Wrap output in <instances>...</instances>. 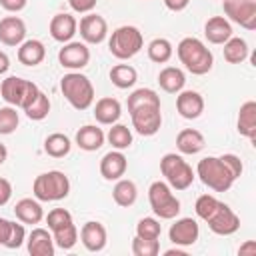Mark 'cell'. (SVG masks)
Returning <instances> with one entry per match:
<instances>
[{
    "label": "cell",
    "instance_id": "d6a6232c",
    "mask_svg": "<svg viewBox=\"0 0 256 256\" xmlns=\"http://www.w3.org/2000/svg\"><path fill=\"white\" fill-rule=\"evenodd\" d=\"M146 50H148V58L156 64H166L172 58V44L166 38H154Z\"/></svg>",
    "mask_w": 256,
    "mask_h": 256
},
{
    "label": "cell",
    "instance_id": "9a60e30c",
    "mask_svg": "<svg viewBox=\"0 0 256 256\" xmlns=\"http://www.w3.org/2000/svg\"><path fill=\"white\" fill-rule=\"evenodd\" d=\"M176 110L186 120H196L204 112V98L196 90H180L176 96Z\"/></svg>",
    "mask_w": 256,
    "mask_h": 256
},
{
    "label": "cell",
    "instance_id": "603a6c76",
    "mask_svg": "<svg viewBox=\"0 0 256 256\" xmlns=\"http://www.w3.org/2000/svg\"><path fill=\"white\" fill-rule=\"evenodd\" d=\"M206 140L204 134L196 128H182L176 136V148L182 154H198L200 150H204Z\"/></svg>",
    "mask_w": 256,
    "mask_h": 256
},
{
    "label": "cell",
    "instance_id": "d590c367",
    "mask_svg": "<svg viewBox=\"0 0 256 256\" xmlns=\"http://www.w3.org/2000/svg\"><path fill=\"white\" fill-rule=\"evenodd\" d=\"M52 238H54V246H58L62 250H70L78 242V228L74 226V222H70V224L54 230L52 232Z\"/></svg>",
    "mask_w": 256,
    "mask_h": 256
},
{
    "label": "cell",
    "instance_id": "cb8c5ba5",
    "mask_svg": "<svg viewBox=\"0 0 256 256\" xmlns=\"http://www.w3.org/2000/svg\"><path fill=\"white\" fill-rule=\"evenodd\" d=\"M204 36L212 44H224L232 36V24L224 16H212L204 24Z\"/></svg>",
    "mask_w": 256,
    "mask_h": 256
},
{
    "label": "cell",
    "instance_id": "83f0119b",
    "mask_svg": "<svg viewBox=\"0 0 256 256\" xmlns=\"http://www.w3.org/2000/svg\"><path fill=\"white\" fill-rule=\"evenodd\" d=\"M158 84H160V88H162L164 92H168V94H178V92L184 88V84H186V76H184V72H182L180 68H176V66H166V68H162L160 74H158Z\"/></svg>",
    "mask_w": 256,
    "mask_h": 256
},
{
    "label": "cell",
    "instance_id": "f5cc1de1",
    "mask_svg": "<svg viewBox=\"0 0 256 256\" xmlns=\"http://www.w3.org/2000/svg\"><path fill=\"white\" fill-rule=\"evenodd\" d=\"M6 156H8V150H6V146H4V144H0V166L4 164Z\"/></svg>",
    "mask_w": 256,
    "mask_h": 256
},
{
    "label": "cell",
    "instance_id": "11a10c76",
    "mask_svg": "<svg viewBox=\"0 0 256 256\" xmlns=\"http://www.w3.org/2000/svg\"><path fill=\"white\" fill-rule=\"evenodd\" d=\"M222 2H224V0H222Z\"/></svg>",
    "mask_w": 256,
    "mask_h": 256
},
{
    "label": "cell",
    "instance_id": "b9f144b4",
    "mask_svg": "<svg viewBox=\"0 0 256 256\" xmlns=\"http://www.w3.org/2000/svg\"><path fill=\"white\" fill-rule=\"evenodd\" d=\"M70 222H74V220H72V214H70L66 208H54V210H50L48 216H46V224H48V230H50V232H54V230H58V228L70 224Z\"/></svg>",
    "mask_w": 256,
    "mask_h": 256
},
{
    "label": "cell",
    "instance_id": "bcb514c9",
    "mask_svg": "<svg viewBox=\"0 0 256 256\" xmlns=\"http://www.w3.org/2000/svg\"><path fill=\"white\" fill-rule=\"evenodd\" d=\"M26 4H28V0H0V6L6 12H20L26 8Z\"/></svg>",
    "mask_w": 256,
    "mask_h": 256
},
{
    "label": "cell",
    "instance_id": "4316f807",
    "mask_svg": "<svg viewBox=\"0 0 256 256\" xmlns=\"http://www.w3.org/2000/svg\"><path fill=\"white\" fill-rule=\"evenodd\" d=\"M46 58V48L40 40H24L18 46V62L24 66H38Z\"/></svg>",
    "mask_w": 256,
    "mask_h": 256
},
{
    "label": "cell",
    "instance_id": "5bb4252c",
    "mask_svg": "<svg viewBox=\"0 0 256 256\" xmlns=\"http://www.w3.org/2000/svg\"><path fill=\"white\" fill-rule=\"evenodd\" d=\"M198 236H200V228L194 218H180L168 230V238L176 246H192L198 240Z\"/></svg>",
    "mask_w": 256,
    "mask_h": 256
},
{
    "label": "cell",
    "instance_id": "7a4b0ae2",
    "mask_svg": "<svg viewBox=\"0 0 256 256\" xmlns=\"http://www.w3.org/2000/svg\"><path fill=\"white\" fill-rule=\"evenodd\" d=\"M60 90L74 110H86L94 102V86L88 76L80 72H68L60 80Z\"/></svg>",
    "mask_w": 256,
    "mask_h": 256
},
{
    "label": "cell",
    "instance_id": "db71d44e",
    "mask_svg": "<svg viewBox=\"0 0 256 256\" xmlns=\"http://www.w3.org/2000/svg\"><path fill=\"white\" fill-rule=\"evenodd\" d=\"M174 254H176V256H182L184 252H182V250H178V248H172V250H166V256H174Z\"/></svg>",
    "mask_w": 256,
    "mask_h": 256
},
{
    "label": "cell",
    "instance_id": "5b68a950",
    "mask_svg": "<svg viewBox=\"0 0 256 256\" xmlns=\"http://www.w3.org/2000/svg\"><path fill=\"white\" fill-rule=\"evenodd\" d=\"M160 172L166 178V184L174 190H186L194 182V172L190 164L176 152H168L160 158Z\"/></svg>",
    "mask_w": 256,
    "mask_h": 256
},
{
    "label": "cell",
    "instance_id": "e575fe53",
    "mask_svg": "<svg viewBox=\"0 0 256 256\" xmlns=\"http://www.w3.org/2000/svg\"><path fill=\"white\" fill-rule=\"evenodd\" d=\"M128 112L138 108V106H160V96L152 88H138L128 96Z\"/></svg>",
    "mask_w": 256,
    "mask_h": 256
},
{
    "label": "cell",
    "instance_id": "ba28073f",
    "mask_svg": "<svg viewBox=\"0 0 256 256\" xmlns=\"http://www.w3.org/2000/svg\"><path fill=\"white\" fill-rule=\"evenodd\" d=\"M38 92H40V88H38L34 82L24 80V78H20V76H8V78H4L2 84H0V94H2V98H4L10 106L22 108V110L38 96Z\"/></svg>",
    "mask_w": 256,
    "mask_h": 256
},
{
    "label": "cell",
    "instance_id": "836d02e7",
    "mask_svg": "<svg viewBox=\"0 0 256 256\" xmlns=\"http://www.w3.org/2000/svg\"><path fill=\"white\" fill-rule=\"evenodd\" d=\"M108 142L112 144L114 150H126L132 146V132L126 124H112L108 130Z\"/></svg>",
    "mask_w": 256,
    "mask_h": 256
},
{
    "label": "cell",
    "instance_id": "484cf974",
    "mask_svg": "<svg viewBox=\"0 0 256 256\" xmlns=\"http://www.w3.org/2000/svg\"><path fill=\"white\" fill-rule=\"evenodd\" d=\"M14 214H16V218L22 224H38L44 218L40 200H34V198H22V200H18L16 206H14Z\"/></svg>",
    "mask_w": 256,
    "mask_h": 256
},
{
    "label": "cell",
    "instance_id": "7c38bea8",
    "mask_svg": "<svg viewBox=\"0 0 256 256\" xmlns=\"http://www.w3.org/2000/svg\"><path fill=\"white\" fill-rule=\"evenodd\" d=\"M58 62L68 70H82L90 62V50L84 42H66L58 52Z\"/></svg>",
    "mask_w": 256,
    "mask_h": 256
},
{
    "label": "cell",
    "instance_id": "3957f363",
    "mask_svg": "<svg viewBox=\"0 0 256 256\" xmlns=\"http://www.w3.org/2000/svg\"><path fill=\"white\" fill-rule=\"evenodd\" d=\"M32 194L40 202H58L70 194V180L60 170L38 174L32 184Z\"/></svg>",
    "mask_w": 256,
    "mask_h": 256
},
{
    "label": "cell",
    "instance_id": "4fadbf2b",
    "mask_svg": "<svg viewBox=\"0 0 256 256\" xmlns=\"http://www.w3.org/2000/svg\"><path fill=\"white\" fill-rule=\"evenodd\" d=\"M78 28L82 40L88 44H100L108 34V22L104 20V16L96 12H86V16L80 18Z\"/></svg>",
    "mask_w": 256,
    "mask_h": 256
},
{
    "label": "cell",
    "instance_id": "f907efd6",
    "mask_svg": "<svg viewBox=\"0 0 256 256\" xmlns=\"http://www.w3.org/2000/svg\"><path fill=\"white\" fill-rule=\"evenodd\" d=\"M188 4H190V0H164V6L172 12H182Z\"/></svg>",
    "mask_w": 256,
    "mask_h": 256
},
{
    "label": "cell",
    "instance_id": "7402d4cb",
    "mask_svg": "<svg viewBox=\"0 0 256 256\" xmlns=\"http://www.w3.org/2000/svg\"><path fill=\"white\" fill-rule=\"evenodd\" d=\"M236 128L242 136H246L248 140H256V102L254 100H246L240 110H238V120H236Z\"/></svg>",
    "mask_w": 256,
    "mask_h": 256
},
{
    "label": "cell",
    "instance_id": "ee69618b",
    "mask_svg": "<svg viewBox=\"0 0 256 256\" xmlns=\"http://www.w3.org/2000/svg\"><path fill=\"white\" fill-rule=\"evenodd\" d=\"M24 240H26V230H24V224H16V222H12V228H10V236H8V240H6V248H10V250H14V248H20L22 244H24Z\"/></svg>",
    "mask_w": 256,
    "mask_h": 256
},
{
    "label": "cell",
    "instance_id": "c3c4849f",
    "mask_svg": "<svg viewBox=\"0 0 256 256\" xmlns=\"http://www.w3.org/2000/svg\"><path fill=\"white\" fill-rule=\"evenodd\" d=\"M238 256H256V242L254 240H246L238 248Z\"/></svg>",
    "mask_w": 256,
    "mask_h": 256
},
{
    "label": "cell",
    "instance_id": "d4e9b609",
    "mask_svg": "<svg viewBox=\"0 0 256 256\" xmlns=\"http://www.w3.org/2000/svg\"><path fill=\"white\" fill-rule=\"evenodd\" d=\"M104 140H106V136H104L102 128H98L94 124H86L76 132V144H78V148H82L86 152H94V150L102 148Z\"/></svg>",
    "mask_w": 256,
    "mask_h": 256
},
{
    "label": "cell",
    "instance_id": "8fae6325",
    "mask_svg": "<svg viewBox=\"0 0 256 256\" xmlns=\"http://www.w3.org/2000/svg\"><path fill=\"white\" fill-rule=\"evenodd\" d=\"M206 222H208V228L214 234H218V236H230V234H234L240 228L238 214L228 204H224V202H220V206L216 208V212Z\"/></svg>",
    "mask_w": 256,
    "mask_h": 256
},
{
    "label": "cell",
    "instance_id": "f1b7e54d",
    "mask_svg": "<svg viewBox=\"0 0 256 256\" xmlns=\"http://www.w3.org/2000/svg\"><path fill=\"white\" fill-rule=\"evenodd\" d=\"M136 196H138V190H136V184L128 178H118L114 188H112V198L118 206L122 208H130L134 202H136Z\"/></svg>",
    "mask_w": 256,
    "mask_h": 256
},
{
    "label": "cell",
    "instance_id": "74e56055",
    "mask_svg": "<svg viewBox=\"0 0 256 256\" xmlns=\"http://www.w3.org/2000/svg\"><path fill=\"white\" fill-rule=\"evenodd\" d=\"M160 234H162V226H160V222H158L156 218L144 216V218L138 220V224H136V236H140V238H150V240H158Z\"/></svg>",
    "mask_w": 256,
    "mask_h": 256
},
{
    "label": "cell",
    "instance_id": "f546056e",
    "mask_svg": "<svg viewBox=\"0 0 256 256\" xmlns=\"http://www.w3.org/2000/svg\"><path fill=\"white\" fill-rule=\"evenodd\" d=\"M224 60L228 64H240L248 58V44L244 38H238V36H230L226 42H224Z\"/></svg>",
    "mask_w": 256,
    "mask_h": 256
},
{
    "label": "cell",
    "instance_id": "7bdbcfd3",
    "mask_svg": "<svg viewBox=\"0 0 256 256\" xmlns=\"http://www.w3.org/2000/svg\"><path fill=\"white\" fill-rule=\"evenodd\" d=\"M218 158H220V160H222V164L228 168V172L232 174V178H234V180L242 176V172H244V164H242L240 156H236V154L228 152V154H222V156H218Z\"/></svg>",
    "mask_w": 256,
    "mask_h": 256
},
{
    "label": "cell",
    "instance_id": "277c9868",
    "mask_svg": "<svg viewBox=\"0 0 256 256\" xmlns=\"http://www.w3.org/2000/svg\"><path fill=\"white\" fill-rule=\"evenodd\" d=\"M144 46V38H142V32L136 28V26H118L110 40H108V50L114 58L118 60H128L132 56H136Z\"/></svg>",
    "mask_w": 256,
    "mask_h": 256
},
{
    "label": "cell",
    "instance_id": "52a82bcc",
    "mask_svg": "<svg viewBox=\"0 0 256 256\" xmlns=\"http://www.w3.org/2000/svg\"><path fill=\"white\" fill-rule=\"evenodd\" d=\"M148 202L152 212L162 220H172L180 214V200L172 194V188L162 180H156L150 184Z\"/></svg>",
    "mask_w": 256,
    "mask_h": 256
},
{
    "label": "cell",
    "instance_id": "f6af8a7d",
    "mask_svg": "<svg viewBox=\"0 0 256 256\" xmlns=\"http://www.w3.org/2000/svg\"><path fill=\"white\" fill-rule=\"evenodd\" d=\"M96 2L98 0H68L70 8L74 12H80V14H86V12H92L96 8Z\"/></svg>",
    "mask_w": 256,
    "mask_h": 256
},
{
    "label": "cell",
    "instance_id": "8d00e7d4",
    "mask_svg": "<svg viewBox=\"0 0 256 256\" xmlns=\"http://www.w3.org/2000/svg\"><path fill=\"white\" fill-rule=\"evenodd\" d=\"M24 112L30 120H44L50 114V98L40 90L38 96L24 108Z\"/></svg>",
    "mask_w": 256,
    "mask_h": 256
},
{
    "label": "cell",
    "instance_id": "d6986e66",
    "mask_svg": "<svg viewBox=\"0 0 256 256\" xmlns=\"http://www.w3.org/2000/svg\"><path fill=\"white\" fill-rule=\"evenodd\" d=\"M106 238H108V234H106L104 224H100L96 220H90V222H86L80 228V240H82V244H84V248L88 252H100V250H104Z\"/></svg>",
    "mask_w": 256,
    "mask_h": 256
},
{
    "label": "cell",
    "instance_id": "681fc988",
    "mask_svg": "<svg viewBox=\"0 0 256 256\" xmlns=\"http://www.w3.org/2000/svg\"><path fill=\"white\" fill-rule=\"evenodd\" d=\"M10 228H12V222L6 220V218H0V244L4 246L8 236H10Z\"/></svg>",
    "mask_w": 256,
    "mask_h": 256
},
{
    "label": "cell",
    "instance_id": "ab89813d",
    "mask_svg": "<svg viewBox=\"0 0 256 256\" xmlns=\"http://www.w3.org/2000/svg\"><path fill=\"white\" fill-rule=\"evenodd\" d=\"M160 252V242L150 240V238H140L136 236L132 240V254L134 256H156Z\"/></svg>",
    "mask_w": 256,
    "mask_h": 256
},
{
    "label": "cell",
    "instance_id": "8992f818",
    "mask_svg": "<svg viewBox=\"0 0 256 256\" xmlns=\"http://www.w3.org/2000/svg\"><path fill=\"white\" fill-rule=\"evenodd\" d=\"M196 174L202 180V184L212 188L214 192H226L234 184L232 174L228 172V168L222 164V160L218 156L202 158L198 162V166H196Z\"/></svg>",
    "mask_w": 256,
    "mask_h": 256
},
{
    "label": "cell",
    "instance_id": "7dc6e473",
    "mask_svg": "<svg viewBox=\"0 0 256 256\" xmlns=\"http://www.w3.org/2000/svg\"><path fill=\"white\" fill-rule=\"evenodd\" d=\"M10 196H12V184L6 178H0V206L8 204Z\"/></svg>",
    "mask_w": 256,
    "mask_h": 256
},
{
    "label": "cell",
    "instance_id": "30bf717a",
    "mask_svg": "<svg viewBox=\"0 0 256 256\" xmlns=\"http://www.w3.org/2000/svg\"><path fill=\"white\" fill-rule=\"evenodd\" d=\"M132 126L140 136H154L162 126V112L160 106H138L130 110Z\"/></svg>",
    "mask_w": 256,
    "mask_h": 256
},
{
    "label": "cell",
    "instance_id": "6da1fadb",
    "mask_svg": "<svg viewBox=\"0 0 256 256\" xmlns=\"http://www.w3.org/2000/svg\"><path fill=\"white\" fill-rule=\"evenodd\" d=\"M176 54L180 58V62L186 66L188 72L202 76L208 74L214 66V56L212 52L206 48V44L194 36H186L178 42L176 46Z\"/></svg>",
    "mask_w": 256,
    "mask_h": 256
},
{
    "label": "cell",
    "instance_id": "9c48e42d",
    "mask_svg": "<svg viewBox=\"0 0 256 256\" xmlns=\"http://www.w3.org/2000/svg\"><path fill=\"white\" fill-rule=\"evenodd\" d=\"M222 10L228 22H236L246 30H256V0H224Z\"/></svg>",
    "mask_w": 256,
    "mask_h": 256
},
{
    "label": "cell",
    "instance_id": "e0dca14e",
    "mask_svg": "<svg viewBox=\"0 0 256 256\" xmlns=\"http://www.w3.org/2000/svg\"><path fill=\"white\" fill-rule=\"evenodd\" d=\"M48 30H50V36H52L56 42L66 44V42H70V40L74 38L76 30H78V22H76V18H74L72 14L60 12V14L52 16Z\"/></svg>",
    "mask_w": 256,
    "mask_h": 256
},
{
    "label": "cell",
    "instance_id": "ac0fdd59",
    "mask_svg": "<svg viewBox=\"0 0 256 256\" xmlns=\"http://www.w3.org/2000/svg\"><path fill=\"white\" fill-rule=\"evenodd\" d=\"M128 160L122 154V150H110L100 160V174L104 180H118L126 174Z\"/></svg>",
    "mask_w": 256,
    "mask_h": 256
},
{
    "label": "cell",
    "instance_id": "2e32d148",
    "mask_svg": "<svg viewBox=\"0 0 256 256\" xmlns=\"http://www.w3.org/2000/svg\"><path fill=\"white\" fill-rule=\"evenodd\" d=\"M26 38V24L18 16H6L0 20V42L4 46H20Z\"/></svg>",
    "mask_w": 256,
    "mask_h": 256
},
{
    "label": "cell",
    "instance_id": "60d3db41",
    "mask_svg": "<svg viewBox=\"0 0 256 256\" xmlns=\"http://www.w3.org/2000/svg\"><path fill=\"white\" fill-rule=\"evenodd\" d=\"M18 112L14 106H4L0 108V134H12L18 128Z\"/></svg>",
    "mask_w": 256,
    "mask_h": 256
},
{
    "label": "cell",
    "instance_id": "4dcf8cb0",
    "mask_svg": "<svg viewBox=\"0 0 256 256\" xmlns=\"http://www.w3.org/2000/svg\"><path fill=\"white\" fill-rule=\"evenodd\" d=\"M110 80H112V84H114L116 88L124 90V88H130V86L136 84L138 72H136V68L130 66V64H116V66L110 68Z\"/></svg>",
    "mask_w": 256,
    "mask_h": 256
},
{
    "label": "cell",
    "instance_id": "f35d334b",
    "mask_svg": "<svg viewBox=\"0 0 256 256\" xmlns=\"http://www.w3.org/2000/svg\"><path fill=\"white\" fill-rule=\"evenodd\" d=\"M218 206H220V200H218V198H214L212 194H202V196L196 198L194 210H196V216L206 222V220L216 212Z\"/></svg>",
    "mask_w": 256,
    "mask_h": 256
},
{
    "label": "cell",
    "instance_id": "1f68e13d",
    "mask_svg": "<svg viewBox=\"0 0 256 256\" xmlns=\"http://www.w3.org/2000/svg\"><path fill=\"white\" fill-rule=\"evenodd\" d=\"M70 148H72L70 138L62 132H54V134L46 136V140H44V152L52 158H64L70 152Z\"/></svg>",
    "mask_w": 256,
    "mask_h": 256
},
{
    "label": "cell",
    "instance_id": "816d5d0a",
    "mask_svg": "<svg viewBox=\"0 0 256 256\" xmlns=\"http://www.w3.org/2000/svg\"><path fill=\"white\" fill-rule=\"evenodd\" d=\"M8 68H10V58L6 56V52L0 50V74H4Z\"/></svg>",
    "mask_w": 256,
    "mask_h": 256
},
{
    "label": "cell",
    "instance_id": "44dd1931",
    "mask_svg": "<svg viewBox=\"0 0 256 256\" xmlns=\"http://www.w3.org/2000/svg\"><path fill=\"white\" fill-rule=\"evenodd\" d=\"M120 114H122V106H120V102H118L116 98H112V96L100 98V100L96 102V106H94V118H96L98 124L112 126V124H116V120L120 118Z\"/></svg>",
    "mask_w": 256,
    "mask_h": 256
},
{
    "label": "cell",
    "instance_id": "ffe728a7",
    "mask_svg": "<svg viewBox=\"0 0 256 256\" xmlns=\"http://www.w3.org/2000/svg\"><path fill=\"white\" fill-rule=\"evenodd\" d=\"M26 248L30 256H54V238L46 228H34L28 234Z\"/></svg>",
    "mask_w": 256,
    "mask_h": 256
}]
</instances>
